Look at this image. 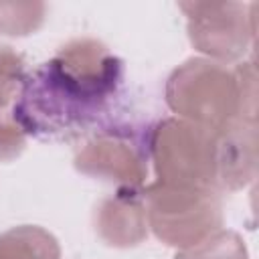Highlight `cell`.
I'll use <instances>...</instances> for the list:
<instances>
[{
  "label": "cell",
  "instance_id": "8fae6325",
  "mask_svg": "<svg viewBox=\"0 0 259 259\" xmlns=\"http://www.w3.org/2000/svg\"><path fill=\"white\" fill-rule=\"evenodd\" d=\"M176 259H247V247L235 231H214L200 243L180 249Z\"/></svg>",
  "mask_w": 259,
  "mask_h": 259
},
{
  "label": "cell",
  "instance_id": "30bf717a",
  "mask_svg": "<svg viewBox=\"0 0 259 259\" xmlns=\"http://www.w3.org/2000/svg\"><path fill=\"white\" fill-rule=\"evenodd\" d=\"M57 239L42 227L22 225L0 235V259H59Z\"/></svg>",
  "mask_w": 259,
  "mask_h": 259
},
{
  "label": "cell",
  "instance_id": "277c9868",
  "mask_svg": "<svg viewBox=\"0 0 259 259\" xmlns=\"http://www.w3.org/2000/svg\"><path fill=\"white\" fill-rule=\"evenodd\" d=\"M148 158L158 182L217 188V134L180 117H166L148 132Z\"/></svg>",
  "mask_w": 259,
  "mask_h": 259
},
{
  "label": "cell",
  "instance_id": "8992f818",
  "mask_svg": "<svg viewBox=\"0 0 259 259\" xmlns=\"http://www.w3.org/2000/svg\"><path fill=\"white\" fill-rule=\"evenodd\" d=\"M148 134L138 136L132 127H107L97 134L75 160L79 172L140 186L148 174Z\"/></svg>",
  "mask_w": 259,
  "mask_h": 259
},
{
  "label": "cell",
  "instance_id": "52a82bcc",
  "mask_svg": "<svg viewBox=\"0 0 259 259\" xmlns=\"http://www.w3.org/2000/svg\"><path fill=\"white\" fill-rule=\"evenodd\" d=\"M257 166V132L253 121L237 119L217 134V186L239 190L253 180Z\"/></svg>",
  "mask_w": 259,
  "mask_h": 259
},
{
  "label": "cell",
  "instance_id": "6da1fadb",
  "mask_svg": "<svg viewBox=\"0 0 259 259\" xmlns=\"http://www.w3.org/2000/svg\"><path fill=\"white\" fill-rule=\"evenodd\" d=\"M123 79V61L93 38H77L26 73L12 117L24 136L42 142L73 140L111 105Z\"/></svg>",
  "mask_w": 259,
  "mask_h": 259
},
{
  "label": "cell",
  "instance_id": "5b68a950",
  "mask_svg": "<svg viewBox=\"0 0 259 259\" xmlns=\"http://www.w3.org/2000/svg\"><path fill=\"white\" fill-rule=\"evenodd\" d=\"M194 49L219 61L245 55L253 36V16L241 2H180Z\"/></svg>",
  "mask_w": 259,
  "mask_h": 259
},
{
  "label": "cell",
  "instance_id": "ba28073f",
  "mask_svg": "<svg viewBox=\"0 0 259 259\" xmlns=\"http://www.w3.org/2000/svg\"><path fill=\"white\" fill-rule=\"evenodd\" d=\"M144 188L121 186L111 198L103 200L97 217V231L107 245L130 247L144 241L148 233Z\"/></svg>",
  "mask_w": 259,
  "mask_h": 259
},
{
  "label": "cell",
  "instance_id": "7c38bea8",
  "mask_svg": "<svg viewBox=\"0 0 259 259\" xmlns=\"http://www.w3.org/2000/svg\"><path fill=\"white\" fill-rule=\"evenodd\" d=\"M45 4H0V32L28 34L42 22Z\"/></svg>",
  "mask_w": 259,
  "mask_h": 259
},
{
  "label": "cell",
  "instance_id": "7a4b0ae2",
  "mask_svg": "<svg viewBox=\"0 0 259 259\" xmlns=\"http://www.w3.org/2000/svg\"><path fill=\"white\" fill-rule=\"evenodd\" d=\"M166 103L182 119L212 134L237 119L255 123V67L243 63L229 71L210 59H188L170 75Z\"/></svg>",
  "mask_w": 259,
  "mask_h": 259
},
{
  "label": "cell",
  "instance_id": "9c48e42d",
  "mask_svg": "<svg viewBox=\"0 0 259 259\" xmlns=\"http://www.w3.org/2000/svg\"><path fill=\"white\" fill-rule=\"evenodd\" d=\"M26 77L22 55L0 47V162L16 158L24 148V134L12 117L14 103Z\"/></svg>",
  "mask_w": 259,
  "mask_h": 259
},
{
  "label": "cell",
  "instance_id": "3957f363",
  "mask_svg": "<svg viewBox=\"0 0 259 259\" xmlns=\"http://www.w3.org/2000/svg\"><path fill=\"white\" fill-rule=\"evenodd\" d=\"M146 221L160 241L192 247L221 229L223 212L217 188L152 182L144 188Z\"/></svg>",
  "mask_w": 259,
  "mask_h": 259
}]
</instances>
